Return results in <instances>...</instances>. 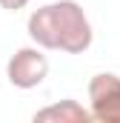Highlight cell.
<instances>
[{
  "label": "cell",
  "instance_id": "6da1fadb",
  "mask_svg": "<svg viewBox=\"0 0 120 123\" xmlns=\"http://www.w3.org/2000/svg\"><path fill=\"white\" fill-rule=\"evenodd\" d=\"M52 14H54V29H57V52H66V55L89 52L94 31H91V23L80 3L57 0V3H52Z\"/></svg>",
  "mask_w": 120,
  "mask_h": 123
},
{
  "label": "cell",
  "instance_id": "7a4b0ae2",
  "mask_svg": "<svg viewBox=\"0 0 120 123\" xmlns=\"http://www.w3.org/2000/svg\"><path fill=\"white\" fill-rule=\"evenodd\" d=\"M49 74V57L40 52V46H23L6 63V77L14 89H37Z\"/></svg>",
  "mask_w": 120,
  "mask_h": 123
},
{
  "label": "cell",
  "instance_id": "3957f363",
  "mask_svg": "<svg viewBox=\"0 0 120 123\" xmlns=\"http://www.w3.org/2000/svg\"><path fill=\"white\" fill-rule=\"evenodd\" d=\"M89 112L97 123H120V74L100 72L89 80Z\"/></svg>",
  "mask_w": 120,
  "mask_h": 123
},
{
  "label": "cell",
  "instance_id": "277c9868",
  "mask_svg": "<svg viewBox=\"0 0 120 123\" xmlns=\"http://www.w3.org/2000/svg\"><path fill=\"white\" fill-rule=\"evenodd\" d=\"M34 123H91V112L83 103L66 97V100L52 103L46 109H37L34 112Z\"/></svg>",
  "mask_w": 120,
  "mask_h": 123
},
{
  "label": "cell",
  "instance_id": "5b68a950",
  "mask_svg": "<svg viewBox=\"0 0 120 123\" xmlns=\"http://www.w3.org/2000/svg\"><path fill=\"white\" fill-rule=\"evenodd\" d=\"M26 31H29V37L34 40V46L57 52V29H54V14H52V3H49V6H40V9H34V12L29 14Z\"/></svg>",
  "mask_w": 120,
  "mask_h": 123
},
{
  "label": "cell",
  "instance_id": "8992f818",
  "mask_svg": "<svg viewBox=\"0 0 120 123\" xmlns=\"http://www.w3.org/2000/svg\"><path fill=\"white\" fill-rule=\"evenodd\" d=\"M26 6H29V0H0V9H6V12H20Z\"/></svg>",
  "mask_w": 120,
  "mask_h": 123
}]
</instances>
